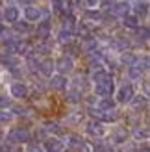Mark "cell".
I'll return each instance as SVG.
<instances>
[{
	"mask_svg": "<svg viewBox=\"0 0 150 152\" xmlns=\"http://www.w3.org/2000/svg\"><path fill=\"white\" fill-rule=\"evenodd\" d=\"M54 69H58L59 72H61V76H63L65 72H71V71L74 69L72 58H69V56H61V58H59L58 61L54 63Z\"/></svg>",
	"mask_w": 150,
	"mask_h": 152,
	"instance_id": "7a4b0ae2",
	"label": "cell"
},
{
	"mask_svg": "<svg viewBox=\"0 0 150 152\" xmlns=\"http://www.w3.org/2000/svg\"><path fill=\"white\" fill-rule=\"evenodd\" d=\"M141 152H150V150H148V147H143V150H141Z\"/></svg>",
	"mask_w": 150,
	"mask_h": 152,
	"instance_id": "ab89813d",
	"label": "cell"
},
{
	"mask_svg": "<svg viewBox=\"0 0 150 152\" xmlns=\"http://www.w3.org/2000/svg\"><path fill=\"white\" fill-rule=\"evenodd\" d=\"M74 22H76V20H74V17H72V15H67V17L63 19V30H67V28H71L72 24H74Z\"/></svg>",
	"mask_w": 150,
	"mask_h": 152,
	"instance_id": "83f0119b",
	"label": "cell"
},
{
	"mask_svg": "<svg viewBox=\"0 0 150 152\" xmlns=\"http://www.w3.org/2000/svg\"><path fill=\"white\" fill-rule=\"evenodd\" d=\"M137 37H139V41H148V28L143 26V28H137Z\"/></svg>",
	"mask_w": 150,
	"mask_h": 152,
	"instance_id": "4316f807",
	"label": "cell"
},
{
	"mask_svg": "<svg viewBox=\"0 0 150 152\" xmlns=\"http://www.w3.org/2000/svg\"><path fill=\"white\" fill-rule=\"evenodd\" d=\"M67 152H69V150H67Z\"/></svg>",
	"mask_w": 150,
	"mask_h": 152,
	"instance_id": "60d3db41",
	"label": "cell"
},
{
	"mask_svg": "<svg viewBox=\"0 0 150 152\" xmlns=\"http://www.w3.org/2000/svg\"><path fill=\"white\" fill-rule=\"evenodd\" d=\"M11 95L15 98H24L28 95V87L22 82H15V83H11Z\"/></svg>",
	"mask_w": 150,
	"mask_h": 152,
	"instance_id": "ba28073f",
	"label": "cell"
},
{
	"mask_svg": "<svg viewBox=\"0 0 150 152\" xmlns=\"http://www.w3.org/2000/svg\"><path fill=\"white\" fill-rule=\"evenodd\" d=\"M2 34H4V26H2V24H0V35H2Z\"/></svg>",
	"mask_w": 150,
	"mask_h": 152,
	"instance_id": "f35d334b",
	"label": "cell"
},
{
	"mask_svg": "<svg viewBox=\"0 0 150 152\" xmlns=\"http://www.w3.org/2000/svg\"><path fill=\"white\" fill-rule=\"evenodd\" d=\"M50 87H54V89H65L67 87V78L61 76V74L52 76V78H50Z\"/></svg>",
	"mask_w": 150,
	"mask_h": 152,
	"instance_id": "9a60e30c",
	"label": "cell"
},
{
	"mask_svg": "<svg viewBox=\"0 0 150 152\" xmlns=\"http://www.w3.org/2000/svg\"><path fill=\"white\" fill-rule=\"evenodd\" d=\"M93 82L95 83H106V82H113V76L108 71H95L93 74Z\"/></svg>",
	"mask_w": 150,
	"mask_h": 152,
	"instance_id": "30bf717a",
	"label": "cell"
},
{
	"mask_svg": "<svg viewBox=\"0 0 150 152\" xmlns=\"http://www.w3.org/2000/svg\"><path fill=\"white\" fill-rule=\"evenodd\" d=\"M43 152H63V143L56 137H48L43 143Z\"/></svg>",
	"mask_w": 150,
	"mask_h": 152,
	"instance_id": "3957f363",
	"label": "cell"
},
{
	"mask_svg": "<svg viewBox=\"0 0 150 152\" xmlns=\"http://www.w3.org/2000/svg\"><path fill=\"white\" fill-rule=\"evenodd\" d=\"M98 2H100V0H84V4H85L87 10H95V7L98 6Z\"/></svg>",
	"mask_w": 150,
	"mask_h": 152,
	"instance_id": "4dcf8cb0",
	"label": "cell"
},
{
	"mask_svg": "<svg viewBox=\"0 0 150 152\" xmlns=\"http://www.w3.org/2000/svg\"><path fill=\"white\" fill-rule=\"evenodd\" d=\"M4 17H6V20L7 22H17V19H19V10L17 7H7V10L4 11Z\"/></svg>",
	"mask_w": 150,
	"mask_h": 152,
	"instance_id": "ac0fdd59",
	"label": "cell"
},
{
	"mask_svg": "<svg viewBox=\"0 0 150 152\" xmlns=\"http://www.w3.org/2000/svg\"><path fill=\"white\" fill-rule=\"evenodd\" d=\"M11 119V113L9 111H0V123H6V121Z\"/></svg>",
	"mask_w": 150,
	"mask_h": 152,
	"instance_id": "d590c367",
	"label": "cell"
},
{
	"mask_svg": "<svg viewBox=\"0 0 150 152\" xmlns=\"http://www.w3.org/2000/svg\"><path fill=\"white\" fill-rule=\"evenodd\" d=\"M28 67H30V71H37L39 69V63H37L33 58H28Z\"/></svg>",
	"mask_w": 150,
	"mask_h": 152,
	"instance_id": "836d02e7",
	"label": "cell"
},
{
	"mask_svg": "<svg viewBox=\"0 0 150 152\" xmlns=\"http://www.w3.org/2000/svg\"><path fill=\"white\" fill-rule=\"evenodd\" d=\"M122 26L124 28H130V30H135V28H139V19L135 17V15H126V17L122 19Z\"/></svg>",
	"mask_w": 150,
	"mask_h": 152,
	"instance_id": "2e32d148",
	"label": "cell"
},
{
	"mask_svg": "<svg viewBox=\"0 0 150 152\" xmlns=\"http://www.w3.org/2000/svg\"><path fill=\"white\" fill-rule=\"evenodd\" d=\"M121 61L126 63V65H133L137 61V58L132 54V52H122V56H121Z\"/></svg>",
	"mask_w": 150,
	"mask_h": 152,
	"instance_id": "cb8c5ba5",
	"label": "cell"
},
{
	"mask_svg": "<svg viewBox=\"0 0 150 152\" xmlns=\"http://www.w3.org/2000/svg\"><path fill=\"white\" fill-rule=\"evenodd\" d=\"M111 141H113V143H122V141H126V130H124V128H117V130L111 134Z\"/></svg>",
	"mask_w": 150,
	"mask_h": 152,
	"instance_id": "44dd1931",
	"label": "cell"
},
{
	"mask_svg": "<svg viewBox=\"0 0 150 152\" xmlns=\"http://www.w3.org/2000/svg\"><path fill=\"white\" fill-rule=\"evenodd\" d=\"M67 102H71V104H76L78 100H80V91L78 89H71L69 93H67Z\"/></svg>",
	"mask_w": 150,
	"mask_h": 152,
	"instance_id": "603a6c76",
	"label": "cell"
},
{
	"mask_svg": "<svg viewBox=\"0 0 150 152\" xmlns=\"http://www.w3.org/2000/svg\"><path fill=\"white\" fill-rule=\"evenodd\" d=\"M128 11H130V4L128 2H119V4H115L111 7V13L113 15H122V17H126Z\"/></svg>",
	"mask_w": 150,
	"mask_h": 152,
	"instance_id": "4fadbf2b",
	"label": "cell"
},
{
	"mask_svg": "<svg viewBox=\"0 0 150 152\" xmlns=\"http://www.w3.org/2000/svg\"><path fill=\"white\" fill-rule=\"evenodd\" d=\"M95 48H96V39H93V37H84L82 39V50L93 52Z\"/></svg>",
	"mask_w": 150,
	"mask_h": 152,
	"instance_id": "ffe728a7",
	"label": "cell"
},
{
	"mask_svg": "<svg viewBox=\"0 0 150 152\" xmlns=\"http://www.w3.org/2000/svg\"><path fill=\"white\" fill-rule=\"evenodd\" d=\"M96 110H100V111H113L115 110V100H111V98H102V100H98V104H96Z\"/></svg>",
	"mask_w": 150,
	"mask_h": 152,
	"instance_id": "5bb4252c",
	"label": "cell"
},
{
	"mask_svg": "<svg viewBox=\"0 0 150 152\" xmlns=\"http://www.w3.org/2000/svg\"><path fill=\"white\" fill-rule=\"evenodd\" d=\"M93 152H109L106 147H102V145H98V147H95V150Z\"/></svg>",
	"mask_w": 150,
	"mask_h": 152,
	"instance_id": "8d00e7d4",
	"label": "cell"
},
{
	"mask_svg": "<svg viewBox=\"0 0 150 152\" xmlns=\"http://www.w3.org/2000/svg\"><path fill=\"white\" fill-rule=\"evenodd\" d=\"M24 15H26V19L30 22L39 20L41 19V10H39V7H35V6H28L26 10H24Z\"/></svg>",
	"mask_w": 150,
	"mask_h": 152,
	"instance_id": "7c38bea8",
	"label": "cell"
},
{
	"mask_svg": "<svg viewBox=\"0 0 150 152\" xmlns=\"http://www.w3.org/2000/svg\"><path fill=\"white\" fill-rule=\"evenodd\" d=\"M7 139L11 143H28L30 141V132L26 128H22V126H17L7 134Z\"/></svg>",
	"mask_w": 150,
	"mask_h": 152,
	"instance_id": "6da1fadb",
	"label": "cell"
},
{
	"mask_svg": "<svg viewBox=\"0 0 150 152\" xmlns=\"http://www.w3.org/2000/svg\"><path fill=\"white\" fill-rule=\"evenodd\" d=\"M39 71L43 76H52V71H54V61L52 59H44L43 63H39Z\"/></svg>",
	"mask_w": 150,
	"mask_h": 152,
	"instance_id": "e0dca14e",
	"label": "cell"
},
{
	"mask_svg": "<svg viewBox=\"0 0 150 152\" xmlns=\"http://www.w3.org/2000/svg\"><path fill=\"white\" fill-rule=\"evenodd\" d=\"M135 7H137V10H135V11H137V15H146V7H148V6H146V2L137 4ZM137 15H135V17H137Z\"/></svg>",
	"mask_w": 150,
	"mask_h": 152,
	"instance_id": "f546056e",
	"label": "cell"
},
{
	"mask_svg": "<svg viewBox=\"0 0 150 152\" xmlns=\"http://www.w3.org/2000/svg\"><path fill=\"white\" fill-rule=\"evenodd\" d=\"M115 91V83L113 82H106V83H95V93L98 96H111V93Z\"/></svg>",
	"mask_w": 150,
	"mask_h": 152,
	"instance_id": "5b68a950",
	"label": "cell"
},
{
	"mask_svg": "<svg viewBox=\"0 0 150 152\" xmlns=\"http://www.w3.org/2000/svg\"><path fill=\"white\" fill-rule=\"evenodd\" d=\"M30 152H43L41 147H30Z\"/></svg>",
	"mask_w": 150,
	"mask_h": 152,
	"instance_id": "74e56055",
	"label": "cell"
},
{
	"mask_svg": "<svg viewBox=\"0 0 150 152\" xmlns=\"http://www.w3.org/2000/svg\"><path fill=\"white\" fill-rule=\"evenodd\" d=\"M128 74H130V78H139V76L143 74V72H141L135 65H132V67H130V71H128Z\"/></svg>",
	"mask_w": 150,
	"mask_h": 152,
	"instance_id": "f1b7e54d",
	"label": "cell"
},
{
	"mask_svg": "<svg viewBox=\"0 0 150 152\" xmlns=\"http://www.w3.org/2000/svg\"><path fill=\"white\" fill-rule=\"evenodd\" d=\"M85 130H87L89 135H93V137H102L104 135V126H102V123H98V121H89Z\"/></svg>",
	"mask_w": 150,
	"mask_h": 152,
	"instance_id": "8992f818",
	"label": "cell"
},
{
	"mask_svg": "<svg viewBox=\"0 0 150 152\" xmlns=\"http://www.w3.org/2000/svg\"><path fill=\"white\" fill-rule=\"evenodd\" d=\"M48 35H50V20H43L37 26V37L44 41V39H48Z\"/></svg>",
	"mask_w": 150,
	"mask_h": 152,
	"instance_id": "8fae6325",
	"label": "cell"
},
{
	"mask_svg": "<svg viewBox=\"0 0 150 152\" xmlns=\"http://www.w3.org/2000/svg\"><path fill=\"white\" fill-rule=\"evenodd\" d=\"M58 41L63 43V45H71L72 43V32L71 30H61V32L58 34Z\"/></svg>",
	"mask_w": 150,
	"mask_h": 152,
	"instance_id": "d6986e66",
	"label": "cell"
},
{
	"mask_svg": "<svg viewBox=\"0 0 150 152\" xmlns=\"http://www.w3.org/2000/svg\"><path fill=\"white\" fill-rule=\"evenodd\" d=\"M133 137L135 139H148V130L146 128H135L133 130Z\"/></svg>",
	"mask_w": 150,
	"mask_h": 152,
	"instance_id": "484cf974",
	"label": "cell"
},
{
	"mask_svg": "<svg viewBox=\"0 0 150 152\" xmlns=\"http://www.w3.org/2000/svg\"><path fill=\"white\" fill-rule=\"evenodd\" d=\"M130 102L133 108H143V106H146V96H133Z\"/></svg>",
	"mask_w": 150,
	"mask_h": 152,
	"instance_id": "d4e9b609",
	"label": "cell"
},
{
	"mask_svg": "<svg viewBox=\"0 0 150 152\" xmlns=\"http://www.w3.org/2000/svg\"><path fill=\"white\" fill-rule=\"evenodd\" d=\"M67 145H69L71 148H74V150H82L85 147V143H84V139H82L80 135L71 134V135H67Z\"/></svg>",
	"mask_w": 150,
	"mask_h": 152,
	"instance_id": "9c48e42d",
	"label": "cell"
},
{
	"mask_svg": "<svg viewBox=\"0 0 150 152\" xmlns=\"http://www.w3.org/2000/svg\"><path fill=\"white\" fill-rule=\"evenodd\" d=\"M113 47L119 48V50H124V52H126V48L130 47V41L124 39V37H115V39H113Z\"/></svg>",
	"mask_w": 150,
	"mask_h": 152,
	"instance_id": "7402d4cb",
	"label": "cell"
},
{
	"mask_svg": "<svg viewBox=\"0 0 150 152\" xmlns=\"http://www.w3.org/2000/svg\"><path fill=\"white\" fill-rule=\"evenodd\" d=\"M15 28H17L19 32H28V30H30V26L26 24V22H17V24H15Z\"/></svg>",
	"mask_w": 150,
	"mask_h": 152,
	"instance_id": "e575fe53",
	"label": "cell"
},
{
	"mask_svg": "<svg viewBox=\"0 0 150 152\" xmlns=\"http://www.w3.org/2000/svg\"><path fill=\"white\" fill-rule=\"evenodd\" d=\"M15 52H17V54H22V56L32 58L33 47H32V43H28V41H15Z\"/></svg>",
	"mask_w": 150,
	"mask_h": 152,
	"instance_id": "52a82bcc",
	"label": "cell"
},
{
	"mask_svg": "<svg viewBox=\"0 0 150 152\" xmlns=\"http://www.w3.org/2000/svg\"><path fill=\"white\" fill-rule=\"evenodd\" d=\"M132 98H133V87L130 86V83H124V86L117 91V100L126 104V102H130Z\"/></svg>",
	"mask_w": 150,
	"mask_h": 152,
	"instance_id": "277c9868",
	"label": "cell"
},
{
	"mask_svg": "<svg viewBox=\"0 0 150 152\" xmlns=\"http://www.w3.org/2000/svg\"><path fill=\"white\" fill-rule=\"evenodd\" d=\"M44 130H48V132H58L59 126H58L56 123H44Z\"/></svg>",
	"mask_w": 150,
	"mask_h": 152,
	"instance_id": "1f68e13d",
	"label": "cell"
},
{
	"mask_svg": "<svg viewBox=\"0 0 150 152\" xmlns=\"http://www.w3.org/2000/svg\"><path fill=\"white\" fill-rule=\"evenodd\" d=\"M11 104V98H7L4 95H0V108H7V106Z\"/></svg>",
	"mask_w": 150,
	"mask_h": 152,
	"instance_id": "d6a6232c",
	"label": "cell"
}]
</instances>
